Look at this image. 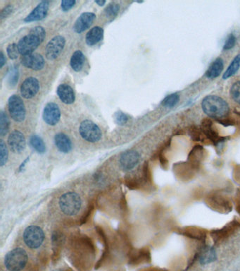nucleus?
Returning a JSON list of instances; mask_svg holds the SVG:
<instances>
[{
	"label": "nucleus",
	"instance_id": "nucleus-19",
	"mask_svg": "<svg viewBox=\"0 0 240 271\" xmlns=\"http://www.w3.org/2000/svg\"><path fill=\"white\" fill-rule=\"evenodd\" d=\"M96 19V15L92 12L82 13V14L76 20L74 25V30L77 34H81L92 26L94 20Z\"/></svg>",
	"mask_w": 240,
	"mask_h": 271
},
{
	"label": "nucleus",
	"instance_id": "nucleus-37",
	"mask_svg": "<svg viewBox=\"0 0 240 271\" xmlns=\"http://www.w3.org/2000/svg\"><path fill=\"white\" fill-rule=\"evenodd\" d=\"M114 118L116 123L118 125H120V126L126 125L129 120H130V117H129L128 115L121 111L116 112L114 114Z\"/></svg>",
	"mask_w": 240,
	"mask_h": 271
},
{
	"label": "nucleus",
	"instance_id": "nucleus-2",
	"mask_svg": "<svg viewBox=\"0 0 240 271\" xmlns=\"http://www.w3.org/2000/svg\"><path fill=\"white\" fill-rule=\"evenodd\" d=\"M202 109L205 114L211 118L219 120L228 116L230 107L226 100L217 95H208L202 101Z\"/></svg>",
	"mask_w": 240,
	"mask_h": 271
},
{
	"label": "nucleus",
	"instance_id": "nucleus-38",
	"mask_svg": "<svg viewBox=\"0 0 240 271\" xmlns=\"http://www.w3.org/2000/svg\"><path fill=\"white\" fill-rule=\"evenodd\" d=\"M6 52H7L8 57L12 60L17 59L20 54L18 44H11L9 45L7 48H6Z\"/></svg>",
	"mask_w": 240,
	"mask_h": 271
},
{
	"label": "nucleus",
	"instance_id": "nucleus-17",
	"mask_svg": "<svg viewBox=\"0 0 240 271\" xmlns=\"http://www.w3.org/2000/svg\"><path fill=\"white\" fill-rule=\"evenodd\" d=\"M173 169L175 176L182 181H188L193 179L197 171L188 162L177 163Z\"/></svg>",
	"mask_w": 240,
	"mask_h": 271
},
{
	"label": "nucleus",
	"instance_id": "nucleus-29",
	"mask_svg": "<svg viewBox=\"0 0 240 271\" xmlns=\"http://www.w3.org/2000/svg\"><path fill=\"white\" fill-rule=\"evenodd\" d=\"M240 67V54H238V55L233 59L229 67H228L226 72L223 74V79L226 80V79H228V78L233 77V76L235 75V74H236V72H238Z\"/></svg>",
	"mask_w": 240,
	"mask_h": 271
},
{
	"label": "nucleus",
	"instance_id": "nucleus-3",
	"mask_svg": "<svg viewBox=\"0 0 240 271\" xmlns=\"http://www.w3.org/2000/svg\"><path fill=\"white\" fill-rule=\"evenodd\" d=\"M28 262V254L24 249L16 248L7 253L4 259L5 267L9 271L23 270Z\"/></svg>",
	"mask_w": 240,
	"mask_h": 271
},
{
	"label": "nucleus",
	"instance_id": "nucleus-1",
	"mask_svg": "<svg viewBox=\"0 0 240 271\" xmlns=\"http://www.w3.org/2000/svg\"><path fill=\"white\" fill-rule=\"evenodd\" d=\"M46 37V31L42 26H36L30 31L29 34L20 40L18 47L21 55H29L42 44Z\"/></svg>",
	"mask_w": 240,
	"mask_h": 271
},
{
	"label": "nucleus",
	"instance_id": "nucleus-22",
	"mask_svg": "<svg viewBox=\"0 0 240 271\" xmlns=\"http://www.w3.org/2000/svg\"><path fill=\"white\" fill-rule=\"evenodd\" d=\"M57 95L63 103L71 105L75 102V93L74 89L67 84H61L57 87Z\"/></svg>",
	"mask_w": 240,
	"mask_h": 271
},
{
	"label": "nucleus",
	"instance_id": "nucleus-6",
	"mask_svg": "<svg viewBox=\"0 0 240 271\" xmlns=\"http://www.w3.org/2000/svg\"><path fill=\"white\" fill-rule=\"evenodd\" d=\"M79 132L82 138L90 143H96L102 138V133L98 125L91 120L81 122Z\"/></svg>",
	"mask_w": 240,
	"mask_h": 271
},
{
	"label": "nucleus",
	"instance_id": "nucleus-20",
	"mask_svg": "<svg viewBox=\"0 0 240 271\" xmlns=\"http://www.w3.org/2000/svg\"><path fill=\"white\" fill-rule=\"evenodd\" d=\"M179 233L185 237L195 239V240L201 241V242L206 240L207 237L206 230L196 226H188V227L182 228L180 229Z\"/></svg>",
	"mask_w": 240,
	"mask_h": 271
},
{
	"label": "nucleus",
	"instance_id": "nucleus-45",
	"mask_svg": "<svg viewBox=\"0 0 240 271\" xmlns=\"http://www.w3.org/2000/svg\"><path fill=\"white\" fill-rule=\"evenodd\" d=\"M94 2L99 6H103L106 4V1H104V0H97Z\"/></svg>",
	"mask_w": 240,
	"mask_h": 271
},
{
	"label": "nucleus",
	"instance_id": "nucleus-42",
	"mask_svg": "<svg viewBox=\"0 0 240 271\" xmlns=\"http://www.w3.org/2000/svg\"><path fill=\"white\" fill-rule=\"evenodd\" d=\"M233 179L240 186V165H236L233 170Z\"/></svg>",
	"mask_w": 240,
	"mask_h": 271
},
{
	"label": "nucleus",
	"instance_id": "nucleus-35",
	"mask_svg": "<svg viewBox=\"0 0 240 271\" xmlns=\"http://www.w3.org/2000/svg\"><path fill=\"white\" fill-rule=\"evenodd\" d=\"M230 95L233 101L240 105V81L235 82L232 85Z\"/></svg>",
	"mask_w": 240,
	"mask_h": 271
},
{
	"label": "nucleus",
	"instance_id": "nucleus-16",
	"mask_svg": "<svg viewBox=\"0 0 240 271\" xmlns=\"http://www.w3.org/2000/svg\"><path fill=\"white\" fill-rule=\"evenodd\" d=\"M21 62L24 67L34 71L42 70L45 65L44 57L41 54L36 53L24 56L21 59Z\"/></svg>",
	"mask_w": 240,
	"mask_h": 271
},
{
	"label": "nucleus",
	"instance_id": "nucleus-40",
	"mask_svg": "<svg viewBox=\"0 0 240 271\" xmlns=\"http://www.w3.org/2000/svg\"><path fill=\"white\" fill-rule=\"evenodd\" d=\"M76 1L75 0H63L61 2V8L63 11L66 12L72 9L75 6Z\"/></svg>",
	"mask_w": 240,
	"mask_h": 271
},
{
	"label": "nucleus",
	"instance_id": "nucleus-14",
	"mask_svg": "<svg viewBox=\"0 0 240 271\" xmlns=\"http://www.w3.org/2000/svg\"><path fill=\"white\" fill-rule=\"evenodd\" d=\"M8 144L10 149L14 153H22L26 146L24 135L19 130H14L9 136Z\"/></svg>",
	"mask_w": 240,
	"mask_h": 271
},
{
	"label": "nucleus",
	"instance_id": "nucleus-39",
	"mask_svg": "<svg viewBox=\"0 0 240 271\" xmlns=\"http://www.w3.org/2000/svg\"><path fill=\"white\" fill-rule=\"evenodd\" d=\"M236 37L233 34H230L226 40L224 45H223V50H231L236 45Z\"/></svg>",
	"mask_w": 240,
	"mask_h": 271
},
{
	"label": "nucleus",
	"instance_id": "nucleus-12",
	"mask_svg": "<svg viewBox=\"0 0 240 271\" xmlns=\"http://www.w3.org/2000/svg\"><path fill=\"white\" fill-rule=\"evenodd\" d=\"M40 83L36 78L29 77L25 79L20 87L21 96L25 99H32L37 95Z\"/></svg>",
	"mask_w": 240,
	"mask_h": 271
},
{
	"label": "nucleus",
	"instance_id": "nucleus-43",
	"mask_svg": "<svg viewBox=\"0 0 240 271\" xmlns=\"http://www.w3.org/2000/svg\"><path fill=\"white\" fill-rule=\"evenodd\" d=\"M159 159H160V165H162L164 169H167L168 166V160L165 158L164 153H163V150L160 152V154H159Z\"/></svg>",
	"mask_w": 240,
	"mask_h": 271
},
{
	"label": "nucleus",
	"instance_id": "nucleus-7",
	"mask_svg": "<svg viewBox=\"0 0 240 271\" xmlns=\"http://www.w3.org/2000/svg\"><path fill=\"white\" fill-rule=\"evenodd\" d=\"M24 241L28 247L36 249L41 247L44 240V233L40 227L31 226L25 229Z\"/></svg>",
	"mask_w": 240,
	"mask_h": 271
},
{
	"label": "nucleus",
	"instance_id": "nucleus-30",
	"mask_svg": "<svg viewBox=\"0 0 240 271\" xmlns=\"http://www.w3.org/2000/svg\"><path fill=\"white\" fill-rule=\"evenodd\" d=\"M188 133L194 141L205 142V140H207L203 135L201 127L191 126L189 129Z\"/></svg>",
	"mask_w": 240,
	"mask_h": 271
},
{
	"label": "nucleus",
	"instance_id": "nucleus-49",
	"mask_svg": "<svg viewBox=\"0 0 240 271\" xmlns=\"http://www.w3.org/2000/svg\"><path fill=\"white\" fill-rule=\"evenodd\" d=\"M64 271L59 270V271Z\"/></svg>",
	"mask_w": 240,
	"mask_h": 271
},
{
	"label": "nucleus",
	"instance_id": "nucleus-8",
	"mask_svg": "<svg viewBox=\"0 0 240 271\" xmlns=\"http://www.w3.org/2000/svg\"><path fill=\"white\" fill-rule=\"evenodd\" d=\"M240 229V220L238 218L232 220L221 229L213 230L211 232L212 239L215 243H220L226 240Z\"/></svg>",
	"mask_w": 240,
	"mask_h": 271
},
{
	"label": "nucleus",
	"instance_id": "nucleus-15",
	"mask_svg": "<svg viewBox=\"0 0 240 271\" xmlns=\"http://www.w3.org/2000/svg\"><path fill=\"white\" fill-rule=\"evenodd\" d=\"M140 155L138 152L135 150H127L122 153L120 156V167L124 171H130L133 169L140 161Z\"/></svg>",
	"mask_w": 240,
	"mask_h": 271
},
{
	"label": "nucleus",
	"instance_id": "nucleus-48",
	"mask_svg": "<svg viewBox=\"0 0 240 271\" xmlns=\"http://www.w3.org/2000/svg\"><path fill=\"white\" fill-rule=\"evenodd\" d=\"M237 114L240 117V112H237Z\"/></svg>",
	"mask_w": 240,
	"mask_h": 271
},
{
	"label": "nucleus",
	"instance_id": "nucleus-36",
	"mask_svg": "<svg viewBox=\"0 0 240 271\" xmlns=\"http://www.w3.org/2000/svg\"><path fill=\"white\" fill-rule=\"evenodd\" d=\"M19 68L17 66H13L10 69L9 74V84L11 87H15L19 81Z\"/></svg>",
	"mask_w": 240,
	"mask_h": 271
},
{
	"label": "nucleus",
	"instance_id": "nucleus-13",
	"mask_svg": "<svg viewBox=\"0 0 240 271\" xmlns=\"http://www.w3.org/2000/svg\"><path fill=\"white\" fill-rule=\"evenodd\" d=\"M43 119L50 126L57 125L61 119V110L58 105L54 102L47 104L43 112Z\"/></svg>",
	"mask_w": 240,
	"mask_h": 271
},
{
	"label": "nucleus",
	"instance_id": "nucleus-32",
	"mask_svg": "<svg viewBox=\"0 0 240 271\" xmlns=\"http://www.w3.org/2000/svg\"><path fill=\"white\" fill-rule=\"evenodd\" d=\"M119 10H120V5L117 3L112 2L109 4L104 9V14L106 17L112 20L118 15Z\"/></svg>",
	"mask_w": 240,
	"mask_h": 271
},
{
	"label": "nucleus",
	"instance_id": "nucleus-10",
	"mask_svg": "<svg viewBox=\"0 0 240 271\" xmlns=\"http://www.w3.org/2000/svg\"><path fill=\"white\" fill-rule=\"evenodd\" d=\"M201 129L206 140L211 142L216 147H219L226 140V138L222 137L213 126V122L209 119H204L201 122Z\"/></svg>",
	"mask_w": 240,
	"mask_h": 271
},
{
	"label": "nucleus",
	"instance_id": "nucleus-33",
	"mask_svg": "<svg viewBox=\"0 0 240 271\" xmlns=\"http://www.w3.org/2000/svg\"><path fill=\"white\" fill-rule=\"evenodd\" d=\"M179 100V95L177 93H173L165 97L164 100L162 101V105L165 107L172 108V107H175L178 103Z\"/></svg>",
	"mask_w": 240,
	"mask_h": 271
},
{
	"label": "nucleus",
	"instance_id": "nucleus-9",
	"mask_svg": "<svg viewBox=\"0 0 240 271\" xmlns=\"http://www.w3.org/2000/svg\"><path fill=\"white\" fill-rule=\"evenodd\" d=\"M8 107L11 119L15 122H22L26 118V110L21 97L17 95H13L9 97Z\"/></svg>",
	"mask_w": 240,
	"mask_h": 271
},
{
	"label": "nucleus",
	"instance_id": "nucleus-26",
	"mask_svg": "<svg viewBox=\"0 0 240 271\" xmlns=\"http://www.w3.org/2000/svg\"><path fill=\"white\" fill-rule=\"evenodd\" d=\"M85 57L83 52L80 50H76L71 57L70 65L73 70L79 72L82 70L85 65Z\"/></svg>",
	"mask_w": 240,
	"mask_h": 271
},
{
	"label": "nucleus",
	"instance_id": "nucleus-25",
	"mask_svg": "<svg viewBox=\"0 0 240 271\" xmlns=\"http://www.w3.org/2000/svg\"><path fill=\"white\" fill-rule=\"evenodd\" d=\"M104 29L99 26H94L86 35V43L89 46L95 45L103 39Z\"/></svg>",
	"mask_w": 240,
	"mask_h": 271
},
{
	"label": "nucleus",
	"instance_id": "nucleus-24",
	"mask_svg": "<svg viewBox=\"0 0 240 271\" xmlns=\"http://www.w3.org/2000/svg\"><path fill=\"white\" fill-rule=\"evenodd\" d=\"M54 143L59 151L63 153H69L72 150V143L70 138L64 133H58L54 137Z\"/></svg>",
	"mask_w": 240,
	"mask_h": 271
},
{
	"label": "nucleus",
	"instance_id": "nucleus-18",
	"mask_svg": "<svg viewBox=\"0 0 240 271\" xmlns=\"http://www.w3.org/2000/svg\"><path fill=\"white\" fill-rule=\"evenodd\" d=\"M49 9V2L47 1H41L36 7L24 19L25 22L41 21L47 16Z\"/></svg>",
	"mask_w": 240,
	"mask_h": 271
},
{
	"label": "nucleus",
	"instance_id": "nucleus-46",
	"mask_svg": "<svg viewBox=\"0 0 240 271\" xmlns=\"http://www.w3.org/2000/svg\"><path fill=\"white\" fill-rule=\"evenodd\" d=\"M29 158H27V159H26V160H24V163H22V164H21V166H20V168H19L20 171H21L22 169H24V167L25 166V165H26V163H27V162L29 161Z\"/></svg>",
	"mask_w": 240,
	"mask_h": 271
},
{
	"label": "nucleus",
	"instance_id": "nucleus-23",
	"mask_svg": "<svg viewBox=\"0 0 240 271\" xmlns=\"http://www.w3.org/2000/svg\"><path fill=\"white\" fill-rule=\"evenodd\" d=\"M217 259V254L214 248L211 246L205 245L200 249L199 254V261L202 265L215 262Z\"/></svg>",
	"mask_w": 240,
	"mask_h": 271
},
{
	"label": "nucleus",
	"instance_id": "nucleus-44",
	"mask_svg": "<svg viewBox=\"0 0 240 271\" xmlns=\"http://www.w3.org/2000/svg\"><path fill=\"white\" fill-rule=\"evenodd\" d=\"M6 63V56L3 52V51H1L0 52V68H3L5 64Z\"/></svg>",
	"mask_w": 240,
	"mask_h": 271
},
{
	"label": "nucleus",
	"instance_id": "nucleus-41",
	"mask_svg": "<svg viewBox=\"0 0 240 271\" xmlns=\"http://www.w3.org/2000/svg\"><path fill=\"white\" fill-rule=\"evenodd\" d=\"M14 11V6L13 5L9 4L5 6L4 9L1 10V14H0V19L3 20L6 19V17L9 16Z\"/></svg>",
	"mask_w": 240,
	"mask_h": 271
},
{
	"label": "nucleus",
	"instance_id": "nucleus-5",
	"mask_svg": "<svg viewBox=\"0 0 240 271\" xmlns=\"http://www.w3.org/2000/svg\"><path fill=\"white\" fill-rule=\"evenodd\" d=\"M205 202L208 207L219 213H229L233 209V203L231 200L218 193L208 194Z\"/></svg>",
	"mask_w": 240,
	"mask_h": 271
},
{
	"label": "nucleus",
	"instance_id": "nucleus-28",
	"mask_svg": "<svg viewBox=\"0 0 240 271\" xmlns=\"http://www.w3.org/2000/svg\"><path fill=\"white\" fill-rule=\"evenodd\" d=\"M29 142L33 149L37 151L38 153L43 154L45 153L46 145L40 137L36 135L31 136Z\"/></svg>",
	"mask_w": 240,
	"mask_h": 271
},
{
	"label": "nucleus",
	"instance_id": "nucleus-31",
	"mask_svg": "<svg viewBox=\"0 0 240 271\" xmlns=\"http://www.w3.org/2000/svg\"><path fill=\"white\" fill-rule=\"evenodd\" d=\"M10 122L6 112L1 110L0 112V135L4 136L9 130Z\"/></svg>",
	"mask_w": 240,
	"mask_h": 271
},
{
	"label": "nucleus",
	"instance_id": "nucleus-34",
	"mask_svg": "<svg viewBox=\"0 0 240 271\" xmlns=\"http://www.w3.org/2000/svg\"><path fill=\"white\" fill-rule=\"evenodd\" d=\"M9 158V150L4 140H0V165L4 166L7 163Z\"/></svg>",
	"mask_w": 240,
	"mask_h": 271
},
{
	"label": "nucleus",
	"instance_id": "nucleus-47",
	"mask_svg": "<svg viewBox=\"0 0 240 271\" xmlns=\"http://www.w3.org/2000/svg\"><path fill=\"white\" fill-rule=\"evenodd\" d=\"M236 211L237 212L239 213L240 215V201H238V202L236 203Z\"/></svg>",
	"mask_w": 240,
	"mask_h": 271
},
{
	"label": "nucleus",
	"instance_id": "nucleus-21",
	"mask_svg": "<svg viewBox=\"0 0 240 271\" xmlns=\"http://www.w3.org/2000/svg\"><path fill=\"white\" fill-rule=\"evenodd\" d=\"M204 155V149L203 147L200 145H195L189 153L187 162L195 170H198L200 168V165L202 164Z\"/></svg>",
	"mask_w": 240,
	"mask_h": 271
},
{
	"label": "nucleus",
	"instance_id": "nucleus-4",
	"mask_svg": "<svg viewBox=\"0 0 240 271\" xmlns=\"http://www.w3.org/2000/svg\"><path fill=\"white\" fill-rule=\"evenodd\" d=\"M59 208L67 216H75L82 206V200L76 193L67 192L61 196L59 201Z\"/></svg>",
	"mask_w": 240,
	"mask_h": 271
},
{
	"label": "nucleus",
	"instance_id": "nucleus-27",
	"mask_svg": "<svg viewBox=\"0 0 240 271\" xmlns=\"http://www.w3.org/2000/svg\"><path fill=\"white\" fill-rule=\"evenodd\" d=\"M223 68H224V64H223V59L221 58L215 59L208 68L207 72H206V77L211 79H216L221 75Z\"/></svg>",
	"mask_w": 240,
	"mask_h": 271
},
{
	"label": "nucleus",
	"instance_id": "nucleus-11",
	"mask_svg": "<svg viewBox=\"0 0 240 271\" xmlns=\"http://www.w3.org/2000/svg\"><path fill=\"white\" fill-rule=\"evenodd\" d=\"M66 39L64 36H57L49 41L45 48L46 58L48 60H55L60 55L65 47Z\"/></svg>",
	"mask_w": 240,
	"mask_h": 271
}]
</instances>
